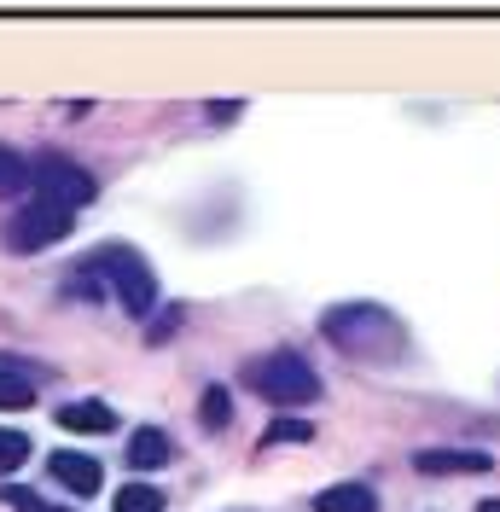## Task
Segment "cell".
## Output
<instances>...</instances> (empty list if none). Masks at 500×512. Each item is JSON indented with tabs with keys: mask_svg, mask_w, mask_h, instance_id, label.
Wrapping results in <instances>:
<instances>
[{
	"mask_svg": "<svg viewBox=\"0 0 500 512\" xmlns=\"http://www.w3.org/2000/svg\"><path fill=\"white\" fill-rule=\"evenodd\" d=\"M314 512H378V495L367 483H332L326 495H314Z\"/></svg>",
	"mask_w": 500,
	"mask_h": 512,
	"instance_id": "cell-9",
	"label": "cell"
},
{
	"mask_svg": "<svg viewBox=\"0 0 500 512\" xmlns=\"http://www.w3.org/2000/svg\"><path fill=\"white\" fill-rule=\"evenodd\" d=\"M227 419H233V396H227V384H210V390H204V425L221 431Z\"/></svg>",
	"mask_w": 500,
	"mask_h": 512,
	"instance_id": "cell-16",
	"label": "cell"
},
{
	"mask_svg": "<svg viewBox=\"0 0 500 512\" xmlns=\"http://www.w3.org/2000/svg\"><path fill=\"white\" fill-rule=\"evenodd\" d=\"M314 437V425L309 419H274V425H268V431H262V448H280V443H309Z\"/></svg>",
	"mask_w": 500,
	"mask_h": 512,
	"instance_id": "cell-14",
	"label": "cell"
},
{
	"mask_svg": "<svg viewBox=\"0 0 500 512\" xmlns=\"http://www.w3.org/2000/svg\"><path fill=\"white\" fill-rule=\"evenodd\" d=\"M245 390L256 396H268V402H280V408H297V402H320V379H314V367L303 355L291 350H274L262 355V361H250L245 373H239Z\"/></svg>",
	"mask_w": 500,
	"mask_h": 512,
	"instance_id": "cell-1",
	"label": "cell"
},
{
	"mask_svg": "<svg viewBox=\"0 0 500 512\" xmlns=\"http://www.w3.org/2000/svg\"><path fill=\"white\" fill-rule=\"evenodd\" d=\"M47 472H53L70 495H99V483H105V466L88 460V454H53V466H47Z\"/></svg>",
	"mask_w": 500,
	"mask_h": 512,
	"instance_id": "cell-7",
	"label": "cell"
},
{
	"mask_svg": "<svg viewBox=\"0 0 500 512\" xmlns=\"http://www.w3.org/2000/svg\"><path fill=\"white\" fill-rule=\"evenodd\" d=\"M111 501H117V512H163V489H152V483H123Z\"/></svg>",
	"mask_w": 500,
	"mask_h": 512,
	"instance_id": "cell-12",
	"label": "cell"
},
{
	"mask_svg": "<svg viewBox=\"0 0 500 512\" xmlns=\"http://www.w3.org/2000/svg\"><path fill=\"white\" fill-rule=\"evenodd\" d=\"M70 227H76V216L70 210H59V204H24L18 216H6V251H47V245H59V239H70Z\"/></svg>",
	"mask_w": 500,
	"mask_h": 512,
	"instance_id": "cell-3",
	"label": "cell"
},
{
	"mask_svg": "<svg viewBox=\"0 0 500 512\" xmlns=\"http://www.w3.org/2000/svg\"><path fill=\"white\" fill-rule=\"evenodd\" d=\"M88 268L117 286L128 315H140V320L157 315V280H152V268H146V256H134L128 245H105V251L88 256Z\"/></svg>",
	"mask_w": 500,
	"mask_h": 512,
	"instance_id": "cell-2",
	"label": "cell"
},
{
	"mask_svg": "<svg viewBox=\"0 0 500 512\" xmlns=\"http://www.w3.org/2000/svg\"><path fill=\"white\" fill-rule=\"evenodd\" d=\"M24 460H30V437H24V431H6V425H0V478H6V472H18Z\"/></svg>",
	"mask_w": 500,
	"mask_h": 512,
	"instance_id": "cell-15",
	"label": "cell"
},
{
	"mask_svg": "<svg viewBox=\"0 0 500 512\" xmlns=\"http://www.w3.org/2000/svg\"><path fill=\"white\" fill-rule=\"evenodd\" d=\"M477 512H500V501H483V507H477Z\"/></svg>",
	"mask_w": 500,
	"mask_h": 512,
	"instance_id": "cell-19",
	"label": "cell"
},
{
	"mask_svg": "<svg viewBox=\"0 0 500 512\" xmlns=\"http://www.w3.org/2000/svg\"><path fill=\"white\" fill-rule=\"evenodd\" d=\"M30 187V163L18 158L12 146H0V198H12V192Z\"/></svg>",
	"mask_w": 500,
	"mask_h": 512,
	"instance_id": "cell-13",
	"label": "cell"
},
{
	"mask_svg": "<svg viewBox=\"0 0 500 512\" xmlns=\"http://www.w3.org/2000/svg\"><path fill=\"white\" fill-rule=\"evenodd\" d=\"M175 326H181V309H163V315H157V326L146 332V338H152V344H163V338H169Z\"/></svg>",
	"mask_w": 500,
	"mask_h": 512,
	"instance_id": "cell-18",
	"label": "cell"
},
{
	"mask_svg": "<svg viewBox=\"0 0 500 512\" xmlns=\"http://www.w3.org/2000/svg\"><path fill=\"white\" fill-rule=\"evenodd\" d=\"M0 501H12L18 512H47V507L30 495V489H24V483H0Z\"/></svg>",
	"mask_w": 500,
	"mask_h": 512,
	"instance_id": "cell-17",
	"label": "cell"
},
{
	"mask_svg": "<svg viewBox=\"0 0 500 512\" xmlns=\"http://www.w3.org/2000/svg\"><path fill=\"white\" fill-rule=\"evenodd\" d=\"M320 332H326L332 344H344V350H355V355L378 350V338L402 344V332L390 326V315H384V309H367V303H349V309H332V315L320 320Z\"/></svg>",
	"mask_w": 500,
	"mask_h": 512,
	"instance_id": "cell-4",
	"label": "cell"
},
{
	"mask_svg": "<svg viewBox=\"0 0 500 512\" xmlns=\"http://www.w3.org/2000/svg\"><path fill=\"white\" fill-rule=\"evenodd\" d=\"M35 408V384L24 373H0V414H24Z\"/></svg>",
	"mask_w": 500,
	"mask_h": 512,
	"instance_id": "cell-11",
	"label": "cell"
},
{
	"mask_svg": "<svg viewBox=\"0 0 500 512\" xmlns=\"http://www.w3.org/2000/svg\"><path fill=\"white\" fill-rule=\"evenodd\" d=\"M30 187L41 192V204H59V210H82L94 204V175L70 158H41L30 163Z\"/></svg>",
	"mask_w": 500,
	"mask_h": 512,
	"instance_id": "cell-5",
	"label": "cell"
},
{
	"mask_svg": "<svg viewBox=\"0 0 500 512\" xmlns=\"http://www.w3.org/2000/svg\"><path fill=\"white\" fill-rule=\"evenodd\" d=\"M169 460H175L169 437L152 431V425H140V431H134V443H128V466H134V472H157V466H169Z\"/></svg>",
	"mask_w": 500,
	"mask_h": 512,
	"instance_id": "cell-8",
	"label": "cell"
},
{
	"mask_svg": "<svg viewBox=\"0 0 500 512\" xmlns=\"http://www.w3.org/2000/svg\"><path fill=\"white\" fill-rule=\"evenodd\" d=\"M59 425L64 431H94V437H105L117 425V414L105 402H70V408H59Z\"/></svg>",
	"mask_w": 500,
	"mask_h": 512,
	"instance_id": "cell-10",
	"label": "cell"
},
{
	"mask_svg": "<svg viewBox=\"0 0 500 512\" xmlns=\"http://www.w3.org/2000/svg\"><path fill=\"white\" fill-rule=\"evenodd\" d=\"M413 466H419L425 478H471V472H489L495 460H489L483 448H419Z\"/></svg>",
	"mask_w": 500,
	"mask_h": 512,
	"instance_id": "cell-6",
	"label": "cell"
}]
</instances>
